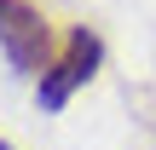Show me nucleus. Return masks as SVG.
I'll return each mask as SVG.
<instances>
[{"label":"nucleus","instance_id":"2","mask_svg":"<svg viewBox=\"0 0 156 150\" xmlns=\"http://www.w3.org/2000/svg\"><path fill=\"white\" fill-rule=\"evenodd\" d=\"M0 52H6V64H12L17 75H41V69L58 58L52 23H46V12H41L35 0H6V6H0Z\"/></svg>","mask_w":156,"mask_h":150},{"label":"nucleus","instance_id":"3","mask_svg":"<svg viewBox=\"0 0 156 150\" xmlns=\"http://www.w3.org/2000/svg\"><path fill=\"white\" fill-rule=\"evenodd\" d=\"M0 150H12V145H6V139H0Z\"/></svg>","mask_w":156,"mask_h":150},{"label":"nucleus","instance_id":"4","mask_svg":"<svg viewBox=\"0 0 156 150\" xmlns=\"http://www.w3.org/2000/svg\"><path fill=\"white\" fill-rule=\"evenodd\" d=\"M0 6H6V0H0Z\"/></svg>","mask_w":156,"mask_h":150},{"label":"nucleus","instance_id":"1","mask_svg":"<svg viewBox=\"0 0 156 150\" xmlns=\"http://www.w3.org/2000/svg\"><path fill=\"white\" fill-rule=\"evenodd\" d=\"M98 64H104V40H98L87 23H75V29L64 35L58 58L35 75V104H41V110H64V104L98 75Z\"/></svg>","mask_w":156,"mask_h":150}]
</instances>
